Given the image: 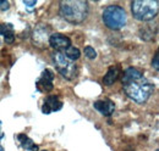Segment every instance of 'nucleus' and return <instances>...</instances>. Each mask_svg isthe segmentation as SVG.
<instances>
[{"mask_svg": "<svg viewBox=\"0 0 159 151\" xmlns=\"http://www.w3.org/2000/svg\"><path fill=\"white\" fill-rule=\"evenodd\" d=\"M60 15L71 23H81L87 19L88 4L83 0H65L60 1Z\"/></svg>", "mask_w": 159, "mask_h": 151, "instance_id": "nucleus-1", "label": "nucleus"}, {"mask_svg": "<svg viewBox=\"0 0 159 151\" xmlns=\"http://www.w3.org/2000/svg\"><path fill=\"white\" fill-rule=\"evenodd\" d=\"M122 85H124V92L126 93V95L131 100H134L139 104L146 102L154 92V85L144 77L137 78V79L125 83Z\"/></svg>", "mask_w": 159, "mask_h": 151, "instance_id": "nucleus-2", "label": "nucleus"}, {"mask_svg": "<svg viewBox=\"0 0 159 151\" xmlns=\"http://www.w3.org/2000/svg\"><path fill=\"white\" fill-rule=\"evenodd\" d=\"M158 0H136L131 2V11L137 21H151L158 14Z\"/></svg>", "mask_w": 159, "mask_h": 151, "instance_id": "nucleus-3", "label": "nucleus"}, {"mask_svg": "<svg viewBox=\"0 0 159 151\" xmlns=\"http://www.w3.org/2000/svg\"><path fill=\"white\" fill-rule=\"evenodd\" d=\"M103 22L109 29L119 31L121 28H124V26L127 22L126 12L121 6H118V5L108 6L103 11Z\"/></svg>", "mask_w": 159, "mask_h": 151, "instance_id": "nucleus-4", "label": "nucleus"}, {"mask_svg": "<svg viewBox=\"0 0 159 151\" xmlns=\"http://www.w3.org/2000/svg\"><path fill=\"white\" fill-rule=\"evenodd\" d=\"M53 61L60 75L67 79H74L77 76V66L64 55L62 51H57L53 55Z\"/></svg>", "mask_w": 159, "mask_h": 151, "instance_id": "nucleus-5", "label": "nucleus"}, {"mask_svg": "<svg viewBox=\"0 0 159 151\" xmlns=\"http://www.w3.org/2000/svg\"><path fill=\"white\" fill-rule=\"evenodd\" d=\"M49 44L55 50H66L69 46H71V40H70V38L64 36V34L55 33L49 37Z\"/></svg>", "mask_w": 159, "mask_h": 151, "instance_id": "nucleus-6", "label": "nucleus"}, {"mask_svg": "<svg viewBox=\"0 0 159 151\" xmlns=\"http://www.w3.org/2000/svg\"><path fill=\"white\" fill-rule=\"evenodd\" d=\"M62 107V102L59 100L58 96L55 95H52V96H48L42 106V112L43 113H50L54 112V111H59Z\"/></svg>", "mask_w": 159, "mask_h": 151, "instance_id": "nucleus-7", "label": "nucleus"}, {"mask_svg": "<svg viewBox=\"0 0 159 151\" xmlns=\"http://www.w3.org/2000/svg\"><path fill=\"white\" fill-rule=\"evenodd\" d=\"M93 106H94L96 110H98L104 116H110L111 113L114 112V109H115L114 102L110 101V100H99V101H96Z\"/></svg>", "mask_w": 159, "mask_h": 151, "instance_id": "nucleus-8", "label": "nucleus"}, {"mask_svg": "<svg viewBox=\"0 0 159 151\" xmlns=\"http://www.w3.org/2000/svg\"><path fill=\"white\" fill-rule=\"evenodd\" d=\"M141 77H143L141 71L134 68V67H129L127 70H125V72L122 75V78H121V82H122V84H125V83H129L131 80H135L137 78H141Z\"/></svg>", "mask_w": 159, "mask_h": 151, "instance_id": "nucleus-9", "label": "nucleus"}, {"mask_svg": "<svg viewBox=\"0 0 159 151\" xmlns=\"http://www.w3.org/2000/svg\"><path fill=\"white\" fill-rule=\"evenodd\" d=\"M119 68L118 67H110L109 70H108V72H107V75L104 76V78H103V82H104V84L105 85H111V84H114V82L118 79V77H119Z\"/></svg>", "mask_w": 159, "mask_h": 151, "instance_id": "nucleus-10", "label": "nucleus"}, {"mask_svg": "<svg viewBox=\"0 0 159 151\" xmlns=\"http://www.w3.org/2000/svg\"><path fill=\"white\" fill-rule=\"evenodd\" d=\"M64 53V55L67 57L70 61H75V60H77L80 58V55H81V53H80V50L77 48H75V46H69L66 50H64L62 51Z\"/></svg>", "mask_w": 159, "mask_h": 151, "instance_id": "nucleus-11", "label": "nucleus"}, {"mask_svg": "<svg viewBox=\"0 0 159 151\" xmlns=\"http://www.w3.org/2000/svg\"><path fill=\"white\" fill-rule=\"evenodd\" d=\"M37 87L40 92H52L53 90V82H49L44 78H40L37 82Z\"/></svg>", "mask_w": 159, "mask_h": 151, "instance_id": "nucleus-12", "label": "nucleus"}, {"mask_svg": "<svg viewBox=\"0 0 159 151\" xmlns=\"http://www.w3.org/2000/svg\"><path fill=\"white\" fill-rule=\"evenodd\" d=\"M84 55H86V57H88L89 60H94L97 57V53H96L94 48H92V46L88 45V46L84 48Z\"/></svg>", "mask_w": 159, "mask_h": 151, "instance_id": "nucleus-13", "label": "nucleus"}, {"mask_svg": "<svg viewBox=\"0 0 159 151\" xmlns=\"http://www.w3.org/2000/svg\"><path fill=\"white\" fill-rule=\"evenodd\" d=\"M4 40H5L6 44H12V43L15 41V34H14V32H12V31L6 32V33L4 34Z\"/></svg>", "mask_w": 159, "mask_h": 151, "instance_id": "nucleus-14", "label": "nucleus"}, {"mask_svg": "<svg viewBox=\"0 0 159 151\" xmlns=\"http://www.w3.org/2000/svg\"><path fill=\"white\" fill-rule=\"evenodd\" d=\"M33 145H34V143H33V140L30 139V138H26V139L21 143V146H22L25 150H31Z\"/></svg>", "mask_w": 159, "mask_h": 151, "instance_id": "nucleus-15", "label": "nucleus"}, {"mask_svg": "<svg viewBox=\"0 0 159 151\" xmlns=\"http://www.w3.org/2000/svg\"><path fill=\"white\" fill-rule=\"evenodd\" d=\"M42 78H44V79H47V80H49V82H53V79H54V73H53L52 71H49V70H45V71L43 72Z\"/></svg>", "mask_w": 159, "mask_h": 151, "instance_id": "nucleus-16", "label": "nucleus"}, {"mask_svg": "<svg viewBox=\"0 0 159 151\" xmlns=\"http://www.w3.org/2000/svg\"><path fill=\"white\" fill-rule=\"evenodd\" d=\"M9 26L7 24H4V23H0V36H4L6 32H9V31H12L11 28H7Z\"/></svg>", "mask_w": 159, "mask_h": 151, "instance_id": "nucleus-17", "label": "nucleus"}, {"mask_svg": "<svg viewBox=\"0 0 159 151\" xmlns=\"http://www.w3.org/2000/svg\"><path fill=\"white\" fill-rule=\"evenodd\" d=\"M152 65H153L154 70H157V71H158V68H159V57H158V53H156V55H154V57H153Z\"/></svg>", "mask_w": 159, "mask_h": 151, "instance_id": "nucleus-18", "label": "nucleus"}, {"mask_svg": "<svg viewBox=\"0 0 159 151\" xmlns=\"http://www.w3.org/2000/svg\"><path fill=\"white\" fill-rule=\"evenodd\" d=\"M9 1H6V0H0V10H2V11H6L7 9H9Z\"/></svg>", "mask_w": 159, "mask_h": 151, "instance_id": "nucleus-19", "label": "nucleus"}, {"mask_svg": "<svg viewBox=\"0 0 159 151\" xmlns=\"http://www.w3.org/2000/svg\"><path fill=\"white\" fill-rule=\"evenodd\" d=\"M23 4H25L26 6H30V7H33V6H36V4H37V1H36V0H32V1H30V0H23Z\"/></svg>", "mask_w": 159, "mask_h": 151, "instance_id": "nucleus-20", "label": "nucleus"}, {"mask_svg": "<svg viewBox=\"0 0 159 151\" xmlns=\"http://www.w3.org/2000/svg\"><path fill=\"white\" fill-rule=\"evenodd\" d=\"M31 151H38V145H36V144H34V145L32 146V149H31Z\"/></svg>", "mask_w": 159, "mask_h": 151, "instance_id": "nucleus-21", "label": "nucleus"}, {"mask_svg": "<svg viewBox=\"0 0 159 151\" xmlns=\"http://www.w3.org/2000/svg\"><path fill=\"white\" fill-rule=\"evenodd\" d=\"M2 138H4V133H2V131L0 129V140H1Z\"/></svg>", "mask_w": 159, "mask_h": 151, "instance_id": "nucleus-22", "label": "nucleus"}, {"mask_svg": "<svg viewBox=\"0 0 159 151\" xmlns=\"http://www.w3.org/2000/svg\"><path fill=\"white\" fill-rule=\"evenodd\" d=\"M0 151H4V149H2V148H1V146H0Z\"/></svg>", "mask_w": 159, "mask_h": 151, "instance_id": "nucleus-23", "label": "nucleus"}, {"mask_svg": "<svg viewBox=\"0 0 159 151\" xmlns=\"http://www.w3.org/2000/svg\"><path fill=\"white\" fill-rule=\"evenodd\" d=\"M156 151H158V150H156Z\"/></svg>", "mask_w": 159, "mask_h": 151, "instance_id": "nucleus-24", "label": "nucleus"}, {"mask_svg": "<svg viewBox=\"0 0 159 151\" xmlns=\"http://www.w3.org/2000/svg\"><path fill=\"white\" fill-rule=\"evenodd\" d=\"M43 151H45V150H43Z\"/></svg>", "mask_w": 159, "mask_h": 151, "instance_id": "nucleus-25", "label": "nucleus"}]
</instances>
